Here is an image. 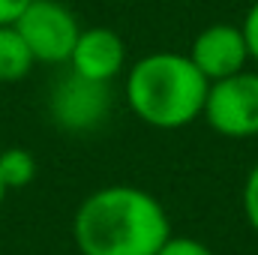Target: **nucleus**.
<instances>
[{
  "instance_id": "6e6552de",
  "label": "nucleus",
  "mask_w": 258,
  "mask_h": 255,
  "mask_svg": "<svg viewBox=\"0 0 258 255\" xmlns=\"http://www.w3.org/2000/svg\"><path fill=\"white\" fill-rule=\"evenodd\" d=\"M33 54L15 24H0V81H21L33 69Z\"/></svg>"
},
{
  "instance_id": "9d476101",
  "label": "nucleus",
  "mask_w": 258,
  "mask_h": 255,
  "mask_svg": "<svg viewBox=\"0 0 258 255\" xmlns=\"http://www.w3.org/2000/svg\"><path fill=\"white\" fill-rule=\"evenodd\" d=\"M156 255H213V249H210L207 243L195 240V237H174V234H171V237L159 246Z\"/></svg>"
},
{
  "instance_id": "0eeeda50",
  "label": "nucleus",
  "mask_w": 258,
  "mask_h": 255,
  "mask_svg": "<svg viewBox=\"0 0 258 255\" xmlns=\"http://www.w3.org/2000/svg\"><path fill=\"white\" fill-rule=\"evenodd\" d=\"M123 63H126V45L108 27L81 30L69 54V66L75 75L87 81H99V84H111L123 72Z\"/></svg>"
},
{
  "instance_id": "ddd939ff",
  "label": "nucleus",
  "mask_w": 258,
  "mask_h": 255,
  "mask_svg": "<svg viewBox=\"0 0 258 255\" xmlns=\"http://www.w3.org/2000/svg\"><path fill=\"white\" fill-rule=\"evenodd\" d=\"M33 0H0V24H15Z\"/></svg>"
},
{
  "instance_id": "f03ea898",
  "label": "nucleus",
  "mask_w": 258,
  "mask_h": 255,
  "mask_svg": "<svg viewBox=\"0 0 258 255\" xmlns=\"http://www.w3.org/2000/svg\"><path fill=\"white\" fill-rule=\"evenodd\" d=\"M210 81L189 54L153 51L129 66L126 102L132 114L153 129H183L204 111Z\"/></svg>"
},
{
  "instance_id": "f257e3e1",
  "label": "nucleus",
  "mask_w": 258,
  "mask_h": 255,
  "mask_svg": "<svg viewBox=\"0 0 258 255\" xmlns=\"http://www.w3.org/2000/svg\"><path fill=\"white\" fill-rule=\"evenodd\" d=\"M72 237L81 255H156L171 237V222L153 192L117 183L78 204Z\"/></svg>"
},
{
  "instance_id": "423d86ee",
  "label": "nucleus",
  "mask_w": 258,
  "mask_h": 255,
  "mask_svg": "<svg viewBox=\"0 0 258 255\" xmlns=\"http://www.w3.org/2000/svg\"><path fill=\"white\" fill-rule=\"evenodd\" d=\"M189 60L198 66V72L210 84L222 81V78H228V75H234L240 69H246L249 51H246L240 24H228V21L207 24L195 36L192 48H189Z\"/></svg>"
},
{
  "instance_id": "9b49d317",
  "label": "nucleus",
  "mask_w": 258,
  "mask_h": 255,
  "mask_svg": "<svg viewBox=\"0 0 258 255\" xmlns=\"http://www.w3.org/2000/svg\"><path fill=\"white\" fill-rule=\"evenodd\" d=\"M243 213H246V222L252 225V231H258V162L249 168L246 183H243Z\"/></svg>"
},
{
  "instance_id": "1a4fd4ad",
  "label": "nucleus",
  "mask_w": 258,
  "mask_h": 255,
  "mask_svg": "<svg viewBox=\"0 0 258 255\" xmlns=\"http://www.w3.org/2000/svg\"><path fill=\"white\" fill-rule=\"evenodd\" d=\"M36 177V159L24 147H9L0 153V180L6 189H21Z\"/></svg>"
},
{
  "instance_id": "4468645a",
  "label": "nucleus",
  "mask_w": 258,
  "mask_h": 255,
  "mask_svg": "<svg viewBox=\"0 0 258 255\" xmlns=\"http://www.w3.org/2000/svg\"><path fill=\"white\" fill-rule=\"evenodd\" d=\"M6 192H9V189H6V186H3V180H0V204H3V198H6Z\"/></svg>"
},
{
  "instance_id": "20e7f679",
  "label": "nucleus",
  "mask_w": 258,
  "mask_h": 255,
  "mask_svg": "<svg viewBox=\"0 0 258 255\" xmlns=\"http://www.w3.org/2000/svg\"><path fill=\"white\" fill-rule=\"evenodd\" d=\"M33 60L39 63H69L75 39L81 33L78 18L60 0H33L15 21Z\"/></svg>"
},
{
  "instance_id": "7ed1b4c3",
  "label": "nucleus",
  "mask_w": 258,
  "mask_h": 255,
  "mask_svg": "<svg viewBox=\"0 0 258 255\" xmlns=\"http://www.w3.org/2000/svg\"><path fill=\"white\" fill-rule=\"evenodd\" d=\"M201 117L225 138L258 135V72H234L207 87Z\"/></svg>"
},
{
  "instance_id": "f8f14e48",
  "label": "nucleus",
  "mask_w": 258,
  "mask_h": 255,
  "mask_svg": "<svg viewBox=\"0 0 258 255\" xmlns=\"http://www.w3.org/2000/svg\"><path fill=\"white\" fill-rule=\"evenodd\" d=\"M240 33H243V42H246V51H249V60L258 63V0L249 6L243 24H240Z\"/></svg>"
},
{
  "instance_id": "39448f33",
  "label": "nucleus",
  "mask_w": 258,
  "mask_h": 255,
  "mask_svg": "<svg viewBox=\"0 0 258 255\" xmlns=\"http://www.w3.org/2000/svg\"><path fill=\"white\" fill-rule=\"evenodd\" d=\"M108 84L87 81L75 72H69L51 93V117L72 132L99 126L108 114Z\"/></svg>"
}]
</instances>
